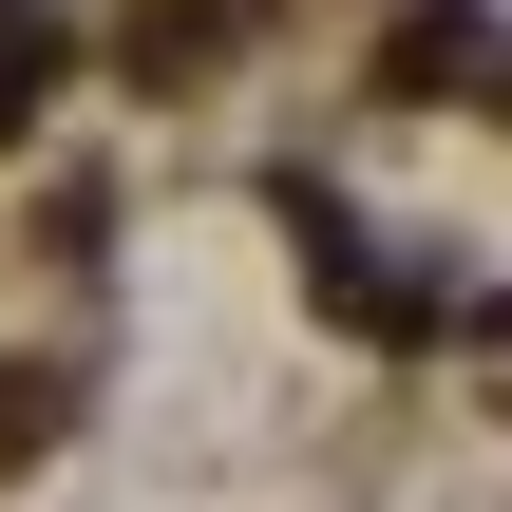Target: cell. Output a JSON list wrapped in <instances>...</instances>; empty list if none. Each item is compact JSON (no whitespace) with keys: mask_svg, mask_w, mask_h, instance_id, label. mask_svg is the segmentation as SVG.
<instances>
[{"mask_svg":"<svg viewBox=\"0 0 512 512\" xmlns=\"http://www.w3.org/2000/svg\"><path fill=\"white\" fill-rule=\"evenodd\" d=\"M38 57H57V19H38V0H0V133L38 114Z\"/></svg>","mask_w":512,"mask_h":512,"instance_id":"6da1fadb","label":"cell"}]
</instances>
